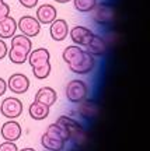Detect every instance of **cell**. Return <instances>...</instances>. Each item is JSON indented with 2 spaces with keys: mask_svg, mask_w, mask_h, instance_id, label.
Instances as JSON below:
<instances>
[{
  "mask_svg": "<svg viewBox=\"0 0 150 151\" xmlns=\"http://www.w3.org/2000/svg\"><path fill=\"white\" fill-rule=\"evenodd\" d=\"M1 136H3V139L4 141H13V143H16L20 137H21V126L20 123L17 122V120H7L3 123L1 126Z\"/></svg>",
  "mask_w": 150,
  "mask_h": 151,
  "instance_id": "9c48e42d",
  "label": "cell"
},
{
  "mask_svg": "<svg viewBox=\"0 0 150 151\" xmlns=\"http://www.w3.org/2000/svg\"><path fill=\"white\" fill-rule=\"evenodd\" d=\"M56 122L67 129L69 136H70V140L75 141V144H77V146H83V144L86 143V140H87L86 132H84V129L81 127V124L79 123L77 120H75V119H72V118H69V116L63 115V116H59Z\"/></svg>",
  "mask_w": 150,
  "mask_h": 151,
  "instance_id": "3957f363",
  "label": "cell"
},
{
  "mask_svg": "<svg viewBox=\"0 0 150 151\" xmlns=\"http://www.w3.org/2000/svg\"><path fill=\"white\" fill-rule=\"evenodd\" d=\"M45 151H48V150H45Z\"/></svg>",
  "mask_w": 150,
  "mask_h": 151,
  "instance_id": "4dcf8cb0",
  "label": "cell"
},
{
  "mask_svg": "<svg viewBox=\"0 0 150 151\" xmlns=\"http://www.w3.org/2000/svg\"><path fill=\"white\" fill-rule=\"evenodd\" d=\"M69 34H70L72 41H73L77 46H86L94 32H93L91 29H88V28L83 27V25H76V27H73L70 29Z\"/></svg>",
  "mask_w": 150,
  "mask_h": 151,
  "instance_id": "7c38bea8",
  "label": "cell"
},
{
  "mask_svg": "<svg viewBox=\"0 0 150 151\" xmlns=\"http://www.w3.org/2000/svg\"><path fill=\"white\" fill-rule=\"evenodd\" d=\"M17 21L13 17L7 16L6 18L0 20V39H9L16 35Z\"/></svg>",
  "mask_w": 150,
  "mask_h": 151,
  "instance_id": "2e32d148",
  "label": "cell"
},
{
  "mask_svg": "<svg viewBox=\"0 0 150 151\" xmlns=\"http://www.w3.org/2000/svg\"><path fill=\"white\" fill-rule=\"evenodd\" d=\"M73 6L80 13H90L97 6V0H73Z\"/></svg>",
  "mask_w": 150,
  "mask_h": 151,
  "instance_id": "44dd1931",
  "label": "cell"
},
{
  "mask_svg": "<svg viewBox=\"0 0 150 151\" xmlns=\"http://www.w3.org/2000/svg\"><path fill=\"white\" fill-rule=\"evenodd\" d=\"M79 113H80L83 118L91 119L98 115V105H97L94 101H90V99H84L80 102V106H79Z\"/></svg>",
  "mask_w": 150,
  "mask_h": 151,
  "instance_id": "ffe728a7",
  "label": "cell"
},
{
  "mask_svg": "<svg viewBox=\"0 0 150 151\" xmlns=\"http://www.w3.org/2000/svg\"><path fill=\"white\" fill-rule=\"evenodd\" d=\"M56 3H60V4H63V3H69V1H72V0H55Z\"/></svg>",
  "mask_w": 150,
  "mask_h": 151,
  "instance_id": "83f0119b",
  "label": "cell"
},
{
  "mask_svg": "<svg viewBox=\"0 0 150 151\" xmlns=\"http://www.w3.org/2000/svg\"><path fill=\"white\" fill-rule=\"evenodd\" d=\"M27 60L32 69L34 67H41V66H45V65H48V63H51V53H49L48 49H45V48L34 49V50L30 52Z\"/></svg>",
  "mask_w": 150,
  "mask_h": 151,
  "instance_id": "30bf717a",
  "label": "cell"
},
{
  "mask_svg": "<svg viewBox=\"0 0 150 151\" xmlns=\"http://www.w3.org/2000/svg\"><path fill=\"white\" fill-rule=\"evenodd\" d=\"M87 52H90L93 56H102L107 53V42L104 41V38L100 35L93 34V37L90 38L88 43L86 45Z\"/></svg>",
  "mask_w": 150,
  "mask_h": 151,
  "instance_id": "5bb4252c",
  "label": "cell"
},
{
  "mask_svg": "<svg viewBox=\"0 0 150 151\" xmlns=\"http://www.w3.org/2000/svg\"><path fill=\"white\" fill-rule=\"evenodd\" d=\"M0 112L7 119H17L22 113V102L16 97L4 98L0 105Z\"/></svg>",
  "mask_w": 150,
  "mask_h": 151,
  "instance_id": "8992f818",
  "label": "cell"
},
{
  "mask_svg": "<svg viewBox=\"0 0 150 151\" xmlns=\"http://www.w3.org/2000/svg\"><path fill=\"white\" fill-rule=\"evenodd\" d=\"M7 16H10V6L6 1H3V3H0V20L6 18Z\"/></svg>",
  "mask_w": 150,
  "mask_h": 151,
  "instance_id": "cb8c5ba5",
  "label": "cell"
},
{
  "mask_svg": "<svg viewBox=\"0 0 150 151\" xmlns=\"http://www.w3.org/2000/svg\"><path fill=\"white\" fill-rule=\"evenodd\" d=\"M66 98L67 101L72 104H80L81 101H84L88 95V86L86 81L75 78L67 83L66 90H64Z\"/></svg>",
  "mask_w": 150,
  "mask_h": 151,
  "instance_id": "277c9868",
  "label": "cell"
},
{
  "mask_svg": "<svg viewBox=\"0 0 150 151\" xmlns=\"http://www.w3.org/2000/svg\"><path fill=\"white\" fill-rule=\"evenodd\" d=\"M45 133H46V134H49V136H54V137H56V139H59V140L64 141V143L70 140V136H69L67 129H66L64 126H62L60 123H58V122L49 124V127L46 129V132H45Z\"/></svg>",
  "mask_w": 150,
  "mask_h": 151,
  "instance_id": "d6986e66",
  "label": "cell"
},
{
  "mask_svg": "<svg viewBox=\"0 0 150 151\" xmlns=\"http://www.w3.org/2000/svg\"><path fill=\"white\" fill-rule=\"evenodd\" d=\"M3 1H4V0H0V3H3Z\"/></svg>",
  "mask_w": 150,
  "mask_h": 151,
  "instance_id": "f546056e",
  "label": "cell"
},
{
  "mask_svg": "<svg viewBox=\"0 0 150 151\" xmlns=\"http://www.w3.org/2000/svg\"><path fill=\"white\" fill-rule=\"evenodd\" d=\"M41 144L48 151H62L64 148V141L56 139L54 136L46 134V133H43L41 137Z\"/></svg>",
  "mask_w": 150,
  "mask_h": 151,
  "instance_id": "ac0fdd59",
  "label": "cell"
},
{
  "mask_svg": "<svg viewBox=\"0 0 150 151\" xmlns=\"http://www.w3.org/2000/svg\"><path fill=\"white\" fill-rule=\"evenodd\" d=\"M20 4L25 9H34L35 6L38 4V0H18Z\"/></svg>",
  "mask_w": 150,
  "mask_h": 151,
  "instance_id": "484cf974",
  "label": "cell"
},
{
  "mask_svg": "<svg viewBox=\"0 0 150 151\" xmlns=\"http://www.w3.org/2000/svg\"><path fill=\"white\" fill-rule=\"evenodd\" d=\"M0 151H18V147L13 141H4L0 144Z\"/></svg>",
  "mask_w": 150,
  "mask_h": 151,
  "instance_id": "603a6c76",
  "label": "cell"
},
{
  "mask_svg": "<svg viewBox=\"0 0 150 151\" xmlns=\"http://www.w3.org/2000/svg\"><path fill=\"white\" fill-rule=\"evenodd\" d=\"M51 70H52V66H51V63H48V65L41 66V67H34L32 69V74L38 80H45L51 74Z\"/></svg>",
  "mask_w": 150,
  "mask_h": 151,
  "instance_id": "7402d4cb",
  "label": "cell"
},
{
  "mask_svg": "<svg viewBox=\"0 0 150 151\" xmlns=\"http://www.w3.org/2000/svg\"><path fill=\"white\" fill-rule=\"evenodd\" d=\"M17 29L21 31L22 35L28 38L38 37V34L41 32V24L35 17L32 16H22L17 21Z\"/></svg>",
  "mask_w": 150,
  "mask_h": 151,
  "instance_id": "5b68a950",
  "label": "cell"
},
{
  "mask_svg": "<svg viewBox=\"0 0 150 151\" xmlns=\"http://www.w3.org/2000/svg\"><path fill=\"white\" fill-rule=\"evenodd\" d=\"M62 59L75 74H88L96 67L94 56L77 45H70L63 50Z\"/></svg>",
  "mask_w": 150,
  "mask_h": 151,
  "instance_id": "6da1fadb",
  "label": "cell"
},
{
  "mask_svg": "<svg viewBox=\"0 0 150 151\" xmlns=\"http://www.w3.org/2000/svg\"><path fill=\"white\" fill-rule=\"evenodd\" d=\"M115 17V11H114V7L109 4H97L93 10V20L98 24H108L111 22Z\"/></svg>",
  "mask_w": 150,
  "mask_h": 151,
  "instance_id": "ba28073f",
  "label": "cell"
},
{
  "mask_svg": "<svg viewBox=\"0 0 150 151\" xmlns=\"http://www.w3.org/2000/svg\"><path fill=\"white\" fill-rule=\"evenodd\" d=\"M7 91V81L0 77V97H3Z\"/></svg>",
  "mask_w": 150,
  "mask_h": 151,
  "instance_id": "4316f807",
  "label": "cell"
},
{
  "mask_svg": "<svg viewBox=\"0 0 150 151\" xmlns=\"http://www.w3.org/2000/svg\"><path fill=\"white\" fill-rule=\"evenodd\" d=\"M56 17H58V11L55 9L52 4H41L38 6L37 9V18L39 24H45V25H49V24H52V22L56 20Z\"/></svg>",
  "mask_w": 150,
  "mask_h": 151,
  "instance_id": "4fadbf2b",
  "label": "cell"
},
{
  "mask_svg": "<svg viewBox=\"0 0 150 151\" xmlns=\"http://www.w3.org/2000/svg\"><path fill=\"white\" fill-rule=\"evenodd\" d=\"M7 52H9L7 43L4 42V39H0V60L4 59L6 56H7Z\"/></svg>",
  "mask_w": 150,
  "mask_h": 151,
  "instance_id": "d4e9b609",
  "label": "cell"
},
{
  "mask_svg": "<svg viewBox=\"0 0 150 151\" xmlns=\"http://www.w3.org/2000/svg\"><path fill=\"white\" fill-rule=\"evenodd\" d=\"M7 90L13 91L14 94H25L30 90V78L22 73L11 74L7 80Z\"/></svg>",
  "mask_w": 150,
  "mask_h": 151,
  "instance_id": "52a82bcc",
  "label": "cell"
},
{
  "mask_svg": "<svg viewBox=\"0 0 150 151\" xmlns=\"http://www.w3.org/2000/svg\"><path fill=\"white\" fill-rule=\"evenodd\" d=\"M49 34H51V38L56 41V42H62L66 39V37L69 35V25L66 20H62V18H56L51 27H49Z\"/></svg>",
  "mask_w": 150,
  "mask_h": 151,
  "instance_id": "8fae6325",
  "label": "cell"
},
{
  "mask_svg": "<svg viewBox=\"0 0 150 151\" xmlns=\"http://www.w3.org/2000/svg\"><path fill=\"white\" fill-rule=\"evenodd\" d=\"M49 108H51V106H48V105H43V104H41V102L34 101V102L28 106V113H30L31 119H34V120H43V119L48 118Z\"/></svg>",
  "mask_w": 150,
  "mask_h": 151,
  "instance_id": "e0dca14e",
  "label": "cell"
},
{
  "mask_svg": "<svg viewBox=\"0 0 150 151\" xmlns=\"http://www.w3.org/2000/svg\"><path fill=\"white\" fill-rule=\"evenodd\" d=\"M56 99H58V94L52 87H41L35 94V101L48 106H52L56 102Z\"/></svg>",
  "mask_w": 150,
  "mask_h": 151,
  "instance_id": "9a60e30c",
  "label": "cell"
},
{
  "mask_svg": "<svg viewBox=\"0 0 150 151\" xmlns=\"http://www.w3.org/2000/svg\"><path fill=\"white\" fill-rule=\"evenodd\" d=\"M11 39V46L10 50L7 52L9 58H10L11 63L14 65H22L25 63L28 59V55L32 50V42L31 39L25 35H14Z\"/></svg>",
  "mask_w": 150,
  "mask_h": 151,
  "instance_id": "7a4b0ae2",
  "label": "cell"
},
{
  "mask_svg": "<svg viewBox=\"0 0 150 151\" xmlns=\"http://www.w3.org/2000/svg\"><path fill=\"white\" fill-rule=\"evenodd\" d=\"M20 151H35V150L31 148V147H27V148H22V150H20Z\"/></svg>",
  "mask_w": 150,
  "mask_h": 151,
  "instance_id": "f1b7e54d",
  "label": "cell"
}]
</instances>
